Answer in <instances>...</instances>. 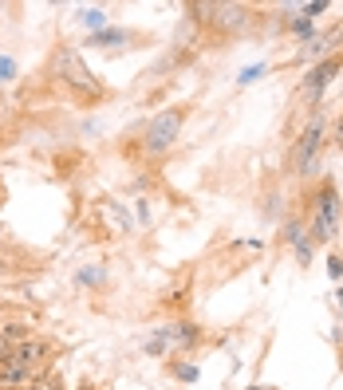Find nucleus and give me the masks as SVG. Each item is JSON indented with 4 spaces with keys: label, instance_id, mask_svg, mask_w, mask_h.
<instances>
[{
    "label": "nucleus",
    "instance_id": "nucleus-1",
    "mask_svg": "<svg viewBox=\"0 0 343 390\" xmlns=\"http://www.w3.org/2000/svg\"><path fill=\"white\" fill-rule=\"evenodd\" d=\"M178 130H182V110H162L158 119L150 122V130H146V150L150 154H166L178 142Z\"/></svg>",
    "mask_w": 343,
    "mask_h": 390
},
{
    "label": "nucleus",
    "instance_id": "nucleus-2",
    "mask_svg": "<svg viewBox=\"0 0 343 390\" xmlns=\"http://www.w3.org/2000/svg\"><path fill=\"white\" fill-rule=\"evenodd\" d=\"M320 138H323V122L316 119L312 126L304 130V138H300V146H296V166H300V174H308L312 170V162H316V154H320Z\"/></svg>",
    "mask_w": 343,
    "mask_h": 390
},
{
    "label": "nucleus",
    "instance_id": "nucleus-3",
    "mask_svg": "<svg viewBox=\"0 0 343 390\" xmlns=\"http://www.w3.org/2000/svg\"><path fill=\"white\" fill-rule=\"evenodd\" d=\"M343 67V60L339 56H332V60H323L320 67L312 71V75H308V83H304V91H308V95H312V99H320L323 91H328V83H332V75L335 71Z\"/></svg>",
    "mask_w": 343,
    "mask_h": 390
},
{
    "label": "nucleus",
    "instance_id": "nucleus-4",
    "mask_svg": "<svg viewBox=\"0 0 343 390\" xmlns=\"http://www.w3.org/2000/svg\"><path fill=\"white\" fill-rule=\"evenodd\" d=\"M48 355V347L44 343H36V339H24V343H16L12 347V359L8 363H16V367H24V370H32V367H40V359Z\"/></svg>",
    "mask_w": 343,
    "mask_h": 390
},
{
    "label": "nucleus",
    "instance_id": "nucleus-5",
    "mask_svg": "<svg viewBox=\"0 0 343 390\" xmlns=\"http://www.w3.org/2000/svg\"><path fill=\"white\" fill-rule=\"evenodd\" d=\"M32 379V370H24V367H16V363H0V386H20V382H28Z\"/></svg>",
    "mask_w": 343,
    "mask_h": 390
},
{
    "label": "nucleus",
    "instance_id": "nucleus-6",
    "mask_svg": "<svg viewBox=\"0 0 343 390\" xmlns=\"http://www.w3.org/2000/svg\"><path fill=\"white\" fill-rule=\"evenodd\" d=\"M213 12H217V28H221V24H225V28H241V24H245L241 8H213Z\"/></svg>",
    "mask_w": 343,
    "mask_h": 390
},
{
    "label": "nucleus",
    "instance_id": "nucleus-7",
    "mask_svg": "<svg viewBox=\"0 0 343 390\" xmlns=\"http://www.w3.org/2000/svg\"><path fill=\"white\" fill-rule=\"evenodd\" d=\"M8 359H12V343L0 335V363H8Z\"/></svg>",
    "mask_w": 343,
    "mask_h": 390
},
{
    "label": "nucleus",
    "instance_id": "nucleus-8",
    "mask_svg": "<svg viewBox=\"0 0 343 390\" xmlns=\"http://www.w3.org/2000/svg\"><path fill=\"white\" fill-rule=\"evenodd\" d=\"M28 390H51L48 382H28Z\"/></svg>",
    "mask_w": 343,
    "mask_h": 390
},
{
    "label": "nucleus",
    "instance_id": "nucleus-9",
    "mask_svg": "<svg viewBox=\"0 0 343 390\" xmlns=\"http://www.w3.org/2000/svg\"><path fill=\"white\" fill-rule=\"evenodd\" d=\"M339 138H343V122H339Z\"/></svg>",
    "mask_w": 343,
    "mask_h": 390
},
{
    "label": "nucleus",
    "instance_id": "nucleus-10",
    "mask_svg": "<svg viewBox=\"0 0 343 390\" xmlns=\"http://www.w3.org/2000/svg\"><path fill=\"white\" fill-rule=\"evenodd\" d=\"M83 390H91V386H83Z\"/></svg>",
    "mask_w": 343,
    "mask_h": 390
}]
</instances>
